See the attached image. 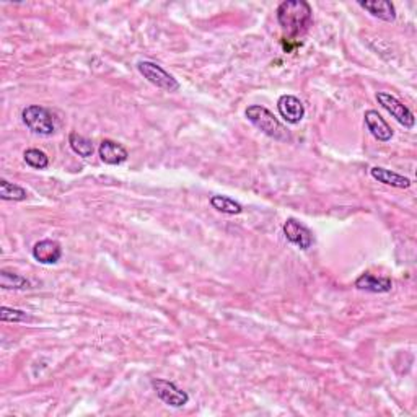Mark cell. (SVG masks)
<instances>
[{
    "instance_id": "1",
    "label": "cell",
    "mask_w": 417,
    "mask_h": 417,
    "mask_svg": "<svg viewBox=\"0 0 417 417\" xmlns=\"http://www.w3.org/2000/svg\"><path fill=\"white\" fill-rule=\"evenodd\" d=\"M277 23L289 40H295L308 31L313 22V10L305 0H285L277 7Z\"/></svg>"
},
{
    "instance_id": "2",
    "label": "cell",
    "mask_w": 417,
    "mask_h": 417,
    "mask_svg": "<svg viewBox=\"0 0 417 417\" xmlns=\"http://www.w3.org/2000/svg\"><path fill=\"white\" fill-rule=\"evenodd\" d=\"M244 116L253 126L260 129L262 134H266L267 137L274 139L277 142H289L290 132L287 131V127L272 114L269 109L261 107V104H251L244 111Z\"/></svg>"
},
{
    "instance_id": "3",
    "label": "cell",
    "mask_w": 417,
    "mask_h": 417,
    "mask_svg": "<svg viewBox=\"0 0 417 417\" xmlns=\"http://www.w3.org/2000/svg\"><path fill=\"white\" fill-rule=\"evenodd\" d=\"M22 121L38 136H52L56 132V121L49 109L40 104H31L22 111Z\"/></svg>"
},
{
    "instance_id": "4",
    "label": "cell",
    "mask_w": 417,
    "mask_h": 417,
    "mask_svg": "<svg viewBox=\"0 0 417 417\" xmlns=\"http://www.w3.org/2000/svg\"><path fill=\"white\" fill-rule=\"evenodd\" d=\"M137 70L143 79L150 81L152 85H155L157 88L165 90V92H178L180 90V81L175 79L173 75L168 74L162 65H158L157 62L152 61H139L137 62Z\"/></svg>"
},
{
    "instance_id": "5",
    "label": "cell",
    "mask_w": 417,
    "mask_h": 417,
    "mask_svg": "<svg viewBox=\"0 0 417 417\" xmlns=\"http://www.w3.org/2000/svg\"><path fill=\"white\" fill-rule=\"evenodd\" d=\"M152 388L160 398V401L171 407H183L189 402V395L176 385V383L165 380V378H153Z\"/></svg>"
},
{
    "instance_id": "6",
    "label": "cell",
    "mask_w": 417,
    "mask_h": 417,
    "mask_svg": "<svg viewBox=\"0 0 417 417\" xmlns=\"http://www.w3.org/2000/svg\"><path fill=\"white\" fill-rule=\"evenodd\" d=\"M377 102L380 103L381 108L386 109V111L390 113L391 116L401 124V126H404L406 129L414 127V124H416L414 113H412L404 103H401L396 97H393L391 93L378 92L377 93Z\"/></svg>"
},
{
    "instance_id": "7",
    "label": "cell",
    "mask_w": 417,
    "mask_h": 417,
    "mask_svg": "<svg viewBox=\"0 0 417 417\" xmlns=\"http://www.w3.org/2000/svg\"><path fill=\"white\" fill-rule=\"evenodd\" d=\"M282 232H284L287 242L295 244L297 248L304 249V251L313 246V233H311V230L306 225L299 222L297 219H287L284 222V227H282Z\"/></svg>"
},
{
    "instance_id": "8",
    "label": "cell",
    "mask_w": 417,
    "mask_h": 417,
    "mask_svg": "<svg viewBox=\"0 0 417 417\" xmlns=\"http://www.w3.org/2000/svg\"><path fill=\"white\" fill-rule=\"evenodd\" d=\"M277 111L281 118L289 124H299L305 118V107L295 95H282L277 100Z\"/></svg>"
},
{
    "instance_id": "9",
    "label": "cell",
    "mask_w": 417,
    "mask_h": 417,
    "mask_svg": "<svg viewBox=\"0 0 417 417\" xmlns=\"http://www.w3.org/2000/svg\"><path fill=\"white\" fill-rule=\"evenodd\" d=\"M363 121H365L368 132H370L377 141L390 142L393 139L391 126L385 121V118H383L380 113L375 111V109H368V111H365V114H363Z\"/></svg>"
},
{
    "instance_id": "10",
    "label": "cell",
    "mask_w": 417,
    "mask_h": 417,
    "mask_svg": "<svg viewBox=\"0 0 417 417\" xmlns=\"http://www.w3.org/2000/svg\"><path fill=\"white\" fill-rule=\"evenodd\" d=\"M31 255L40 265H56L62 258V246L56 239H41L33 246Z\"/></svg>"
},
{
    "instance_id": "11",
    "label": "cell",
    "mask_w": 417,
    "mask_h": 417,
    "mask_svg": "<svg viewBox=\"0 0 417 417\" xmlns=\"http://www.w3.org/2000/svg\"><path fill=\"white\" fill-rule=\"evenodd\" d=\"M100 160L107 165H121L129 158V153L121 143L111 141V139H104L98 147Z\"/></svg>"
},
{
    "instance_id": "12",
    "label": "cell",
    "mask_w": 417,
    "mask_h": 417,
    "mask_svg": "<svg viewBox=\"0 0 417 417\" xmlns=\"http://www.w3.org/2000/svg\"><path fill=\"white\" fill-rule=\"evenodd\" d=\"M354 285H356V289L370 292V294H388L393 289L390 277H378L375 274H370V272H365V274L357 277Z\"/></svg>"
},
{
    "instance_id": "13",
    "label": "cell",
    "mask_w": 417,
    "mask_h": 417,
    "mask_svg": "<svg viewBox=\"0 0 417 417\" xmlns=\"http://www.w3.org/2000/svg\"><path fill=\"white\" fill-rule=\"evenodd\" d=\"M359 6H361L363 10L370 13L372 17L378 18V20L388 23L396 20V8L391 2H388V0H365V2L361 0Z\"/></svg>"
},
{
    "instance_id": "14",
    "label": "cell",
    "mask_w": 417,
    "mask_h": 417,
    "mask_svg": "<svg viewBox=\"0 0 417 417\" xmlns=\"http://www.w3.org/2000/svg\"><path fill=\"white\" fill-rule=\"evenodd\" d=\"M370 175L373 180L378 181V183L391 186V188L407 189L411 188L412 184V181L409 178H406V176L396 173V171L381 168V166H373V168H370Z\"/></svg>"
},
{
    "instance_id": "15",
    "label": "cell",
    "mask_w": 417,
    "mask_h": 417,
    "mask_svg": "<svg viewBox=\"0 0 417 417\" xmlns=\"http://www.w3.org/2000/svg\"><path fill=\"white\" fill-rule=\"evenodd\" d=\"M0 287L3 290H28L31 289V282L17 272L2 269L0 271Z\"/></svg>"
},
{
    "instance_id": "16",
    "label": "cell",
    "mask_w": 417,
    "mask_h": 417,
    "mask_svg": "<svg viewBox=\"0 0 417 417\" xmlns=\"http://www.w3.org/2000/svg\"><path fill=\"white\" fill-rule=\"evenodd\" d=\"M210 205L219 212L227 214V215H238L243 212V205L237 203V200L228 198V196H212L210 198Z\"/></svg>"
},
{
    "instance_id": "17",
    "label": "cell",
    "mask_w": 417,
    "mask_h": 417,
    "mask_svg": "<svg viewBox=\"0 0 417 417\" xmlns=\"http://www.w3.org/2000/svg\"><path fill=\"white\" fill-rule=\"evenodd\" d=\"M28 198L25 188L20 184H13L7 180H0V199L2 200H13V203H22Z\"/></svg>"
},
{
    "instance_id": "18",
    "label": "cell",
    "mask_w": 417,
    "mask_h": 417,
    "mask_svg": "<svg viewBox=\"0 0 417 417\" xmlns=\"http://www.w3.org/2000/svg\"><path fill=\"white\" fill-rule=\"evenodd\" d=\"M69 145L79 157L90 158L95 153V145L90 139L80 136L77 132H70L69 136Z\"/></svg>"
},
{
    "instance_id": "19",
    "label": "cell",
    "mask_w": 417,
    "mask_h": 417,
    "mask_svg": "<svg viewBox=\"0 0 417 417\" xmlns=\"http://www.w3.org/2000/svg\"><path fill=\"white\" fill-rule=\"evenodd\" d=\"M23 158H25L26 165L35 170H46L49 166V158L40 148H28L23 153Z\"/></svg>"
},
{
    "instance_id": "20",
    "label": "cell",
    "mask_w": 417,
    "mask_h": 417,
    "mask_svg": "<svg viewBox=\"0 0 417 417\" xmlns=\"http://www.w3.org/2000/svg\"><path fill=\"white\" fill-rule=\"evenodd\" d=\"M0 320L3 323H26L31 321V315H28L26 311L18 310V308H10V306H2L0 310Z\"/></svg>"
}]
</instances>
